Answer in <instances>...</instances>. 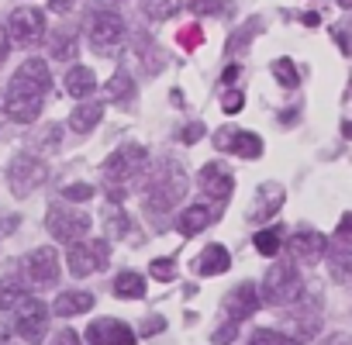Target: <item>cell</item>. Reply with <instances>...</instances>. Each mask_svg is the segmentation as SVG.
I'll return each mask as SVG.
<instances>
[{"label":"cell","mask_w":352,"mask_h":345,"mask_svg":"<svg viewBox=\"0 0 352 345\" xmlns=\"http://www.w3.org/2000/svg\"><path fill=\"white\" fill-rule=\"evenodd\" d=\"M162 328H166V321H162V318H155V314L142 321V335H155V331H162Z\"/></svg>","instance_id":"bcb514c9"},{"label":"cell","mask_w":352,"mask_h":345,"mask_svg":"<svg viewBox=\"0 0 352 345\" xmlns=\"http://www.w3.org/2000/svg\"><path fill=\"white\" fill-rule=\"evenodd\" d=\"M52 90V76H49V63L45 59H25L11 83H8V97H4V114L18 124H32L42 114L45 93Z\"/></svg>","instance_id":"6da1fadb"},{"label":"cell","mask_w":352,"mask_h":345,"mask_svg":"<svg viewBox=\"0 0 352 345\" xmlns=\"http://www.w3.org/2000/svg\"><path fill=\"white\" fill-rule=\"evenodd\" d=\"M197 183L208 197H218V201H228V194L235 190V177L225 162H208L201 172H197Z\"/></svg>","instance_id":"5bb4252c"},{"label":"cell","mask_w":352,"mask_h":345,"mask_svg":"<svg viewBox=\"0 0 352 345\" xmlns=\"http://www.w3.org/2000/svg\"><path fill=\"white\" fill-rule=\"evenodd\" d=\"M259 32H263V21H259V18H249V21H245V28L232 35V42H228V52H239V49H249V42H252V38H256Z\"/></svg>","instance_id":"f546056e"},{"label":"cell","mask_w":352,"mask_h":345,"mask_svg":"<svg viewBox=\"0 0 352 345\" xmlns=\"http://www.w3.org/2000/svg\"><path fill=\"white\" fill-rule=\"evenodd\" d=\"M111 263V245L104 238H94V242H69V252H66V266L73 276H94L97 269H104Z\"/></svg>","instance_id":"9c48e42d"},{"label":"cell","mask_w":352,"mask_h":345,"mask_svg":"<svg viewBox=\"0 0 352 345\" xmlns=\"http://www.w3.org/2000/svg\"><path fill=\"white\" fill-rule=\"evenodd\" d=\"M131 52L138 56V63H142V69H145V73H159V69H162V49L155 45V38H152V35L138 32V35L131 38Z\"/></svg>","instance_id":"d6986e66"},{"label":"cell","mask_w":352,"mask_h":345,"mask_svg":"<svg viewBox=\"0 0 352 345\" xmlns=\"http://www.w3.org/2000/svg\"><path fill=\"white\" fill-rule=\"evenodd\" d=\"M142 11L148 21H169L180 11V0H142Z\"/></svg>","instance_id":"4316f807"},{"label":"cell","mask_w":352,"mask_h":345,"mask_svg":"<svg viewBox=\"0 0 352 345\" xmlns=\"http://www.w3.org/2000/svg\"><path fill=\"white\" fill-rule=\"evenodd\" d=\"M135 342H138V335L124 321L100 318V321L90 324V345H135Z\"/></svg>","instance_id":"9a60e30c"},{"label":"cell","mask_w":352,"mask_h":345,"mask_svg":"<svg viewBox=\"0 0 352 345\" xmlns=\"http://www.w3.org/2000/svg\"><path fill=\"white\" fill-rule=\"evenodd\" d=\"M90 225H94V218L69 204H52L45 211V228L56 242H80V238H87Z\"/></svg>","instance_id":"52a82bcc"},{"label":"cell","mask_w":352,"mask_h":345,"mask_svg":"<svg viewBox=\"0 0 352 345\" xmlns=\"http://www.w3.org/2000/svg\"><path fill=\"white\" fill-rule=\"evenodd\" d=\"M76 52H80V38H76V32H63V35L52 38V56H56V59L69 63Z\"/></svg>","instance_id":"83f0119b"},{"label":"cell","mask_w":352,"mask_h":345,"mask_svg":"<svg viewBox=\"0 0 352 345\" xmlns=\"http://www.w3.org/2000/svg\"><path fill=\"white\" fill-rule=\"evenodd\" d=\"M11 314H14V335L21 338V342H28V345H38L42 338H45V331H49V311H45V304L38 300V297H25V300H18L14 307H11Z\"/></svg>","instance_id":"ba28073f"},{"label":"cell","mask_w":352,"mask_h":345,"mask_svg":"<svg viewBox=\"0 0 352 345\" xmlns=\"http://www.w3.org/2000/svg\"><path fill=\"white\" fill-rule=\"evenodd\" d=\"M25 297H28V290L21 287V280H4V283H0V311H11Z\"/></svg>","instance_id":"f1b7e54d"},{"label":"cell","mask_w":352,"mask_h":345,"mask_svg":"<svg viewBox=\"0 0 352 345\" xmlns=\"http://www.w3.org/2000/svg\"><path fill=\"white\" fill-rule=\"evenodd\" d=\"M21 273H25V280L32 287H56V280H59V252L52 245L32 249L21 259Z\"/></svg>","instance_id":"8fae6325"},{"label":"cell","mask_w":352,"mask_h":345,"mask_svg":"<svg viewBox=\"0 0 352 345\" xmlns=\"http://www.w3.org/2000/svg\"><path fill=\"white\" fill-rule=\"evenodd\" d=\"M290 252H294V263L318 266L328 256V238L321 232H314V228H297L290 235Z\"/></svg>","instance_id":"7c38bea8"},{"label":"cell","mask_w":352,"mask_h":345,"mask_svg":"<svg viewBox=\"0 0 352 345\" xmlns=\"http://www.w3.org/2000/svg\"><path fill=\"white\" fill-rule=\"evenodd\" d=\"M249 345H297L290 335H283V331H273V328H259L252 338H249Z\"/></svg>","instance_id":"1f68e13d"},{"label":"cell","mask_w":352,"mask_h":345,"mask_svg":"<svg viewBox=\"0 0 352 345\" xmlns=\"http://www.w3.org/2000/svg\"><path fill=\"white\" fill-rule=\"evenodd\" d=\"M187 8L194 14H214L218 11V0H187Z\"/></svg>","instance_id":"b9f144b4"},{"label":"cell","mask_w":352,"mask_h":345,"mask_svg":"<svg viewBox=\"0 0 352 345\" xmlns=\"http://www.w3.org/2000/svg\"><path fill=\"white\" fill-rule=\"evenodd\" d=\"M148 273H152L159 283H169V280L176 276V259H173V256H166V259H152Z\"/></svg>","instance_id":"836d02e7"},{"label":"cell","mask_w":352,"mask_h":345,"mask_svg":"<svg viewBox=\"0 0 352 345\" xmlns=\"http://www.w3.org/2000/svg\"><path fill=\"white\" fill-rule=\"evenodd\" d=\"M52 345H80V335H76L73 328H63V331L52 338Z\"/></svg>","instance_id":"f6af8a7d"},{"label":"cell","mask_w":352,"mask_h":345,"mask_svg":"<svg viewBox=\"0 0 352 345\" xmlns=\"http://www.w3.org/2000/svg\"><path fill=\"white\" fill-rule=\"evenodd\" d=\"M239 73H242L239 66H228V69H225V83H235V80H239Z\"/></svg>","instance_id":"c3c4849f"},{"label":"cell","mask_w":352,"mask_h":345,"mask_svg":"<svg viewBox=\"0 0 352 345\" xmlns=\"http://www.w3.org/2000/svg\"><path fill=\"white\" fill-rule=\"evenodd\" d=\"M300 297V273H297V263L283 259L276 266H270L266 280H263V300L273 304V307H283V304H297Z\"/></svg>","instance_id":"277c9868"},{"label":"cell","mask_w":352,"mask_h":345,"mask_svg":"<svg viewBox=\"0 0 352 345\" xmlns=\"http://www.w3.org/2000/svg\"><path fill=\"white\" fill-rule=\"evenodd\" d=\"M80 4H83V0H49V11L59 14V18H66V14H73Z\"/></svg>","instance_id":"ab89813d"},{"label":"cell","mask_w":352,"mask_h":345,"mask_svg":"<svg viewBox=\"0 0 352 345\" xmlns=\"http://www.w3.org/2000/svg\"><path fill=\"white\" fill-rule=\"evenodd\" d=\"M204 131H208V128H204L201 121H194V124L180 128V142H184V145H194V142H201V138H204Z\"/></svg>","instance_id":"f35d334b"},{"label":"cell","mask_w":352,"mask_h":345,"mask_svg":"<svg viewBox=\"0 0 352 345\" xmlns=\"http://www.w3.org/2000/svg\"><path fill=\"white\" fill-rule=\"evenodd\" d=\"M100 4H121V0H100Z\"/></svg>","instance_id":"816d5d0a"},{"label":"cell","mask_w":352,"mask_h":345,"mask_svg":"<svg viewBox=\"0 0 352 345\" xmlns=\"http://www.w3.org/2000/svg\"><path fill=\"white\" fill-rule=\"evenodd\" d=\"M145 166H148V155L138 142H124L104 159L100 177H104V190L114 204L124 201V194L145 177Z\"/></svg>","instance_id":"7a4b0ae2"},{"label":"cell","mask_w":352,"mask_h":345,"mask_svg":"<svg viewBox=\"0 0 352 345\" xmlns=\"http://www.w3.org/2000/svg\"><path fill=\"white\" fill-rule=\"evenodd\" d=\"M59 131H63L59 124H49V128H42V131H38V138H35V145H38L42 152H45V148H59Z\"/></svg>","instance_id":"d590c367"},{"label":"cell","mask_w":352,"mask_h":345,"mask_svg":"<svg viewBox=\"0 0 352 345\" xmlns=\"http://www.w3.org/2000/svg\"><path fill=\"white\" fill-rule=\"evenodd\" d=\"M235 338V321H228V324H221V331H214V345H228Z\"/></svg>","instance_id":"ee69618b"},{"label":"cell","mask_w":352,"mask_h":345,"mask_svg":"<svg viewBox=\"0 0 352 345\" xmlns=\"http://www.w3.org/2000/svg\"><path fill=\"white\" fill-rule=\"evenodd\" d=\"M4 35L11 45H21V49H35L42 38H45V14L32 4H21L11 11L8 25H4Z\"/></svg>","instance_id":"5b68a950"},{"label":"cell","mask_w":352,"mask_h":345,"mask_svg":"<svg viewBox=\"0 0 352 345\" xmlns=\"http://www.w3.org/2000/svg\"><path fill=\"white\" fill-rule=\"evenodd\" d=\"M235 131H239V128H232V124H225V128H218V131H214V148H218V152H232V142H235Z\"/></svg>","instance_id":"74e56055"},{"label":"cell","mask_w":352,"mask_h":345,"mask_svg":"<svg viewBox=\"0 0 352 345\" xmlns=\"http://www.w3.org/2000/svg\"><path fill=\"white\" fill-rule=\"evenodd\" d=\"M338 4H342V8H352V0H338Z\"/></svg>","instance_id":"f907efd6"},{"label":"cell","mask_w":352,"mask_h":345,"mask_svg":"<svg viewBox=\"0 0 352 345\" xmlns=\"http://www.w3.org/2000/svg\"><path fill=\"white\" fill-rule=\"evenodd\" d=\"M176 42H180L187 52H194V49H201V45H204V28H201V25H187V28H180Z\"/></svg>","instance_id":"d6a6232c"},{"label":"cell","mask_w":352,"mask_h":345,"mask_svg":"<svg viewBox=\"0 0 352 345\" xmlns=\"http://www.w3.org/2000/svg\"><path fill=\"white\" fill-rule=\"evenodd\" d=\"M242 107H245V93L242 90H225L221 93V111L225 114H239Z\"/></svg>","instance_id":"e575fe53"},{"label":"cell","mask_w":352,"mask_h":345,"mask_svg":"<svg viewBox=\"0 0 352 345\" xmlns=\"http://www.w3.org/2000/svg\"><path fill=\"white\" fill-rule=\"evenodd\" d=\"M100 121H104V104H100V100H83V104H76L73 114H69V128H73L76 135H90Z\"/></svg>","instance_id":"ac0fdd59"},{"label":"cell","mask_w":352,"mask_h":345,"mask_svg":"<svg viewBox=\"0 0 352 345\" xmlns=\"http://www.w3.org/2000/svg\"><path fill=\"white\" fill-rule=\"evenodd\" d=\"M87 32H90V45L104 56V52H114L124 38H128V28L124 21L114 14V11H94L90 21H87Z\"/></svg>","instance_id":"30bf717a"},{"label":"cell","mask_w":352,"mask_h":345,"mask_svg":"<svg viewBox=\"0 0 352 345\" xmlns=\"http://www.w3.org/2000/svg\"><path fill=\"white\" fill-rule=\"evenodd\" d=\"M211 221H218L211 204H190V208L180 214V221H176V232H180L184 238H194V235H201Z\"/></svg>","instance_id":"e0dca14e"},{"label":"cell","mask_w":352,"mask_h":345,"mask_svg":"<svg viewBox=\"0 0 352 345\" xmlns=\"http://www.w3.org/2000/svg\"><path fill=\"white\" fill-rule=\"evenodd\" d=\"M107 225H111V235H128V221H124V214L114 208L111 211V218H107Z\"/></svg>","instance_id":"60d3db41"},{"label":"cell","mask_w":352,"mask_h":345,"mask_svg":"<svg viewBox=\"0 0 352 345\" xmlns=\"http://www.w3.org/2000/svg\"><path fill=\"white\" fill-rule=\"evenodd\" d=\"M187 187H190V180H187L184 166L176 159H162L159 169H155V177L145 187V211L148 214H169L176 204L187 197Z\"/></svg>","instance_id":"3957f363"},{"label":"cell","mask_w":352,"mask_h":345,"mask_svg":"<svg viewBox=\"0 0 352 345\" xmlns=\"http://www.w3.org/2000/svg\"><path fill=\"white\" fill-rule=\"evenodd\" d=\"M8 49H11V42H8L4 28H0V66H4V59H8Z\"/></svg>","instance_id":"7dc6e473"},{"label":"cell","mask_w":352,"mask_h":345,"mask_svg":"<svg viewBox=\"0 0 352 345\" xmlns=\"http://www.w3.org/2000/svg\"><path fill=\"white\" fill-rule=\"evenodd\" d=\"M4 118H8V114H4V100H0V124H4Z\"/></svg>","instance_id":"681fc988"},{"label":"cell","mask_w":352,"mask_h":345,"mask_svg":"<svg viewBox=\"0 0 352 345\" xmlns=\"http://www.w3.org/2000/svg\"><path fill=\"white\" fill-rule=\"evenodd\" d=\"M18 225H21V218H18V214H0V238H8Z\"/></svg>","instance_id":"7bdbcfd3"},{"label":"cell","mask_w":352,"mask_h":345,"mask_svg":"<svg viewBox=\"0 0 352 345\" xmlns=\"http://www.w3.org/2000/svg\"><path fill=\"white\" fill-rule=\"evenodd\" d=\"M283 201H287V194H283L280 183H263V187L256 190V204L249 208V221H252V225L270 221V218L283 208Z\"/></svg>","instance_id":"2e32d148"},{"label":"cell","mask_w":352,"mask_h":345,"mask_svg":"<svg viewBox=\"0 0 352 345\" xmlns=\"http://www.w3.org/2000/svg\"><path fill=\"white\" fill-rule=\"evenodd\" d=\"M256 252L259 256H276L283 245H280V228H263V232H256Z\"/></svg>","instance_id":"4dcf8cb0"},{"label":"cell","mask_w":352,"mask_h":345,"mask_svg":"<svg viewBox=\"0 0 352 345\" xmlns=\"http://www.w3.org/2000/svg\"><path fill=\"white\" fill-rule=\"evenodd\" d=\"M94 90H97L94 69H90V66H69V73H66V93H69L73 100H83V97H90Z\"/></svg>","instance_id":"7402d4cb"},{"label":"cell","mask_w":352,"mask_h":345,"mask_svg":"<svg viewBox=\"0 0 352 345\" xmlns=\"http://www.w3.org/2000/svg\"><path fill=\"white\" fill-rule=\"evenodd\" d=\"M45 180H49V162H42V159L32 155V152L14 155L11 166H8V183H11V194H14V197H28V194L38 190Z\"/></svg>","instance_id":"8992f818"},{"label":"cell","mask_w":352,"mask_h":345,"mask_svg":"<svg viewBox=\"0 0 352 345\" xmlns=\"http://www.w3.org/2000/svg\"><path fill=\"white\" fill-rule=\"evenodd\" d=\"M228 266H232V256H228L225 245H218V242L204 245V252L197 259V273L201 276H221V273H228Z\"/></svg>","instance_id":"ffe728a7"},{"label":"cell","mask_w":352,"mask_h":345,"mask_svg":"<svg viewBox=\"0 0 352 345\" xmlns=\"http://www.w3.org/2000/svg\"><path fill=\"white\" fill-rule=\"evenodd\" d=\"M259 290H256V283H239V287H232L228 290V297H225V314H228V321H245V318H252L256 311H259Z\"/></svg>","instance_id":"4fadbf2b"},{"label":"cell","mask_w":352,"mask_h":345,"mask_svg":"<svg viewBox=\"0 0 352 345\" xmlns=\"http://www.w3.org/2000/svg\"><path fill=\"white\" fill-rule=\"evenodd\" d=\"M90 307H94V293H87V290H63L52 304V311L59 318H76V314H87Z\"/></svg>","instance_id":"44dd1931"},{"label":"cell","mask_w":352,"mask_h":345,"mask_svg":"<svg viewBox=\"0 0 352 345\" xmlns=\"http://www.w3.org/2000/svg\"><path fill=\"white\" fill-rule=\"evenodd\" d=\"M270 73L276 76V83L280 87H287V90H297V83H300V73H297V63L294 59H287V56H280V59H273V66H270Z\"/></svg>","instance_id":"484cf974"},{"label":"cell","mask_w":352,"mask_h":345,"mask_svg":"<svg viewBox=\"0 0 352 345\" xmlns=\"http://www.w3.org/2000/svg\"><path fill=\"white\" fill-rule=\"evenodd\" d=\"M114 293H118L121 300H138V297H145V280H142V273H118Z\"/></svg>","instance_id":"d4e9b609"},{"label":"cell","mask_w":352,"mask_h":345,"mask_svg":"<svg viewBox=\"0 0 352 345\" xmlns=\"http://www.w3.org/2000/svg\"><path fill=\"white\" fill-rule=\"evenodd\" d=\"M263 138L256 135V131H235V142H232V152L228 155H239V159H259L263 155Z\"/></svg>","instance_id":"cb8c5ba5"},{"label":"cell","mask_w":352,"mask_h":345,"mask_svg":"<svg viewBox=\"0 0 352 345\" xmlns=\"http://www.w3.org/2000/svg\"><path fill=\"white\" fill-rule=\"evenodd\" d=\"M63 197H66V201H80V204H83V201H90V197H94V187H90V183H66V187H63Z\"/></svg>","instance_id":"8d00e7d4"},{"label":"cell","mask_w":352,"mask_h":345,"mask_svg":"<svg viewBox=\"0 0 352 345\" xmlns=\"http://www.w3.org/2000/svg\"><path fill=\"white\" fill-rule=\"evenodd\" d=\"M131 97H135V83H131V76H128L124 69H118V73L107 80V87H104V100L124 104V100H131Z\"/></svg>","instance_id":"603a6c76"}]
</instances>
